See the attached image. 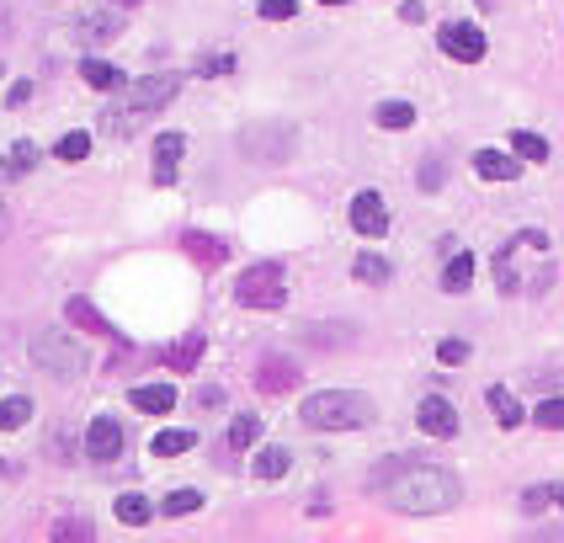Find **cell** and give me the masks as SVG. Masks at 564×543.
<instances>
[{
	"label": "cell",
	"mask_w": 564,
	"mask_h": 543,
	"mask_svg": "<svg viewBox=\"0 0 564 543\" xmlns=\"http://www.w3.org/2000/svg\"><path fill=\"white\" fill-rule=\"evenodd\" d=\"M368 485L383 496V507L410 511V517L453 511L458 501H464L458 475H447V469H437V464H415V458H389V464H378Z\"/></svg>",
	"instance_id": "1"
},
{
	"label": "cell",
	"mask_w": 564,
	"mask_h": 543,
	"mask_svg": "<svg viewBox=\"0 0 564 543\" xmlns=\"http://www.w3.org/2000/svg\"><path fill=\"white\" fill-rule=\"evenodd\" d=\"M299 421L310 432H362V426L378 421V405L357 389H319L299 405Z\"/></svg>",
	"instance_id": "2"
},
{
	"label": "cell",
	"mask_w": 564,
	"mask_h": 543,
	"mask_svg": "<svg viewBox=\"0 0 564 543\" xmlns=\"http://www.w3.org/2000/svg\"><path fill=\"white\" fill-rule=\"evenodd\" d=\"M176 91H182V75H144V80H133L123 91H112V107L101 112V128L107 133H133L139 118L160 112Z\"/></svg>",
	"instance_id": "3"
},
{
	"label": "cell",
	"mask_w": 564,
	"mask_h": 543,
	"mask_svg": "<svg viewBox=\"0 0 564 543\" xmlns=\"http://www.w3.org/2000/svg\"><path fill=\"white\" fill-rule=\"evenodd\" d=\"M235 304H240V309H282V304H288V278H282L278 261L246 267L240 283H235Z\"/></svg>",
	"instance_id": "4"
},
{
	"label": "cell",
	"mask_w": 564,
	"mask_h": 543,
	"mask_svg": "<svg viewBox=\"0 0 564 543\" xmlns=\"http://www.w3.org/2000/svg\"><path fill=\"white\" fill-rule=\"evenodd\" d=\"M28 357L54 379H75L86 368V351H80V341H69V330H37L28 341Z\"/></svg>",
	"instance_id": "5"
},
{
	"label": "cell",
	"mask_w": 564,
	"mask_h": 543,
	"mask_svg": "<svg viewBox=\"0 0 564 543\" xmlns=\"http://www.w3.org/2000/svg\"><path fill=\"white\" fill-rule=\"evenodd\" d=\"M293 144H299V133L288 123H261L251 133H240V155L256 160V165H282L293 155Z\"/></svg>",
	"instance_id": "6"
},
{
	"label": "cell",
	"mask_w": 564,
	"mask_h": 543,
	"mask_svg": "<svg viewBox=\"0 0 564 543\" xmlns=\"http://www.w3.org/2000/svg\"><path fill=\"white\" fill-rule=\"evenodd\" d=\"M528 251H549V235H543V229H522V235H511L501 251H496V287H501V293H522V287H528L522 272H517V261Z\"/></svg>",
	"instance_id": "7"
},
{
	"label": "cell",
	"mask_w": 564,
	"mask_h": 543,
	"mask_svg": "<svg viewBox=\"0 0 564 543\" xmlns=\"http://www.w3.org/2000/svg\"><path fill=\"white\" fill-rule=\"evenodd\" d=\"M437 48L447 54V59H458V64H479L485 59V32L474 28V22H442L437 28Z\"/></svg>",
	"instance_id": "8"
},
{
	"label": "cell",
	"mask_w": 564,
	"mask_h": 543,
	"mask_svg": "<svg viewBox=\"0 0 564 543\" xmlns=\"http://www.w3.org/2000/svg\"><path fill=\"white\" fill-rule=\"evenodd\" d=\"M346 219H351V229H357L362 240H383V235H389V208H383L378 192H357L351 208H346Z\"/></svg>",
	"instance_id": "9"
},
{
	"label": "cell",
	"mask_w": 564,
	"mask_h": 543,
	"mask_svg": "<svg viewBox=\"0 0 564 543\" xmlns=\"http://www.w3.org/2000/svg\"><path fill=\"white\" fill-rule=\"evenodd\" d=\"M86 458L91 464H118L123 458V426L112 415H91V426H86Z\"/></svg>",
	"instance_id": "10"
},
{
	"label": "cell",
	"mask_w": 564,
	"mask_h": 543,
	"mask_svg": "<svg viewBox=\"0 0 564 543\" xmlns=\"http://www.w3.org/2000/svg\"><path fill=\"white\" fill-rule=\"evenodd\" d=\"M415 426H421L426 437H437V443L458 437V411H453V400H442V394H426V400H421V411H415Z\"/></svg>",
	"instance_id": "11"
},
{
	"label": "cell",
	"mask_w": 564,
	"mask_h": 543,
	"mask_svg": "<svg viewBox=\"0 0 564 543\" xmlns=\"http://www.w3.org/2000/svg\"><path fill=\"white\" fill-rule=\"evenodd\" d=\"M299 379H304L299 362H293V357H278V351L261 357V368H256V389H261V394H288V389H299Z\"/></svg>",
	"instance_id": "12"
},
{
	"label": "cell",
	"mask_w": 564,
	"mask_h": 543,
	"mask_svg": "<svg viewBox=\"0 0 564 543\" xmlns=\"http://www.w3.org/2000/svg\"><path fill=\"white\" fill-rule=\"evenodd\" d=\"M522 165H528V160L517 155V150H511V155H506V150H479V155H474V176H485V182H517Z\"/></svg>",
	"instance_id": "13"
},
{
	"label": "cell",
	"mask_w": 564,
	"mask_h": 543,
	"mask_svg": "<svg viewBox=\"0 0 564 543\" xmlns=\"http://www.w3.org/2000/svg\"><path fill=\"white\" fill-rule=\"evenodd\" d=\"M182 155H187V139L182 133H160L155 139V187H171L176 182V165H182Z\"/></svg>",
	"instance_id": "14"
},
{
	"label": "cell",
	"mask_w": 564,
	"mask_h": 543,
	"mask_svg": "<svg viewBox=\"0 0 564 543\" xmlns=\"http://www.w3.org/2000/svg\"><path fill=\"white\" fill-rule=\"evenodd\" d=\"M128 405L144 415H171L176 411V389H171V383H133V389H128Z\"/></svg>",
	"instance_id": "15"
},
{
	"label": "cell",
	"mask_w": 564,
	"mask_h": 543,
	"mask_svg": "<svg viewBox=\"0 0 564 543\" xmlns=\"http://www.w3.org/2000/svg\"><path fill=\"white\" fill-rule=\"evenodd\" d=\"M118 32H123V17H118L112 6H107V11H86V17L75 22V37H80V43H112Z\"/></svg>",
	"instance_id": "16"
},
{
	"label": "cell",
	"mask_w": 564,
	"mask_h": 543,
	"mask_svg": "<svg viewBox=\"0 0 564 543\" xmlns=\"http://www.w3.org/2000/svg\"><path fill=\"white\" fill-rule=\"evenodd\" d=\"M80 80H86L91 91H107V96L123 91V86H128L123 69H118L112 59H96V54H86V59H80Z\"/></svg>",
	"instance_id": "17"
},
{
	"label": "cell",
	"mask_w": 564,
	"mask_h": 543,
	"mask_svg": "<svg viewBox=\"0 0 564 543\" xmlns=\"http://www.w3.org/2000/svg\"><path fill=\"white\" fill-rule=\"evenodd\" d=\"M64 319H69V325H80L86 336H118V330H112V319L101 315L91 298H69V304H64Z\"/></svg>",
	"instance_id": "18"
},
{
	"label": "cell",
	"mask_w": 564,
	"mask_h": 543,
	"mask_svg": "<svg viewBox=\"0 0 564 543\" xmlns=\"http://www.w3.org/2000/svg\"><path fill=\"white\" fill-rule=\"evenodd\" d=\"M485 400H490V411H496V421H501L506 432H517V426L528 421V411H522V400H517V394H511L506 383H490V389H485Z\"/></svg>",
	"instance_id": "19"
},
{
	"label": "cell",
	"mask_w": 564,
	"mask_h": 543,
	"mask_svg": "<svg viewBox=\"0 0 564 543\" xmlns=\"http://www.w3.org/2000/svg\"><path fill=\"white\" fill-rule=\"evenodd\" d=\"M160 362H165L171 373H192V368L203 362V336H197V330H192V336H182L176 347H165V351H160Z\"/></svg>",
	"instance_id": "20"
},
{
	"label": "cell",
	"mask_w": 564,
	"mask_h": 543,
	"mask_svg": "<svg viewBox=\"0 0 564 543\" xmlns=\"http://www.w3.org/2000/svg\"><path fill=\"white\" fill-rule=\"evenodd\" d=\"M182 246H187L192 261H203V267H219V261H229V246L224 240H214V235H203V229H187L182 235Z\"/></svg>",
	"instance_id": "21"
},
{
	"label": "cell",
	"mask_w": 564,
	"mask_h": 543,
	"mask_svg": "<svg viewBox=\"0 0 564 543\" xmlns=\"http://www.w3.org/2000/svg\"><path fill=\"white\" fill-rule=\"evenodd\" d=\"M112 511H118V522H123V528H144V522L155 517V501H150V496H139V490H123V496L112 501Z\"/></svg>",
	"instance_id": "22"
},
{
	"label": "cell",
	"mask_w": 564,
	"mask_h": 543,
	"mask_svg": "<svg viewBox=\"0 0 564 543\" xmlns=\"http://www.w3.org/2000/svg\"><path fill=\"white\" fill-rule=\"evenodd\" d=\"M197 447V432H187V426H171V432H155L150 437V453L155 458H176V453H192Z\"/></svg>",
	"instance_id": "23"
},
{
	"label": "cell",
	"mask_w": 564,
	"mask_h": 543,
	"mask_svg": "<svg viewBox=\"0 0 564 543\" xmlns=\"http://www.w3.org/2000/svg\"><path fill=\"white\" fill-rule=\"evenodd\" d=\"M288 469H293V453H288V447H261V453H256V464H251V475L267 479V485L282 479Z\"/></svg>",
	"instance_id": "24"
},
{
	"label": "cell",
	"mask_w": 564,
	"mask_h": 543,
	"mask_svg": "<svg viewBox=\"0 0 564 543\" xmlns=\"http://www.w3.org/2000/svg\"><path fill=\"white\" fill-rule=\"evenodd\" d=\"M469 283H474V256L453 251L447 267H442V287H447V293H469Z\"/></svg>",
	"instance_id": "25"
},
{
	"label": "cell",
	"mask_w": 564,
	"mask_h": 543,
	"mask_svg": "<svg viewBox=\"0 0 564 543\" xmlns=\"http://www.w3.org/2000/svg\"><path fill=\"white\" fill-rule=\"evenodd\" d=\"M373 123L383 128V133H405V128L415 123V107H410V101H378Z\"/></svg>",
	"instance_id": "26"
},
{
	"label": "cell",
	"mask_w": 564,
	"mask_h": 543,
	"mask_svg": "<svg viewBox=\"0 0 564 543\" xmlns=\"http://www.w3.org/2000/svg\"><path fill=\"white\" fill-rule=\"evenodd\" d=\"M351 278H357V283H373V287H383V283H389V278H394V267H389L383 256L362 251V256H357V261H351Z\"/></svg>",
	"instance_id": "27"
},
{
	"label": "cell",
	"mask_w": 564,
	"mask_h": 543,
	"mask_svg": "<svg viewBox=\"0 0 564 543\" xmlns=\"http://www.w3.org/2000/svg\"><path fill=\"white\" fill-rule=\"evenodd\" d=\"M28 421H32L28 394H6V400H0V432H22Z\"/></svg>",
	"instance_id": "28"
},
{
	"label": "cell",
	"mask_w": 564,
	"mask_h": 543,
	"mask_svg": "<svg viewBox=\"0 0 564 543\" xmlns=\"http://www.w3.org/2000/svg\"><path fill=\"white\" fill-rule=\"evenodd\" d=\"M511 150H517L522 160H533V165H543V160H549V139H543V133H528V128H517V133H511Z\"/></svg>",
	"instance_id": "29"
},
{
	"label": "cell",
	"mask_w": 564,
	"mask_h": 543,
	"mask_svg": "<svg viewBox=\"0 0 564 543\" xmlns=\"http://www.w3.org/2000/svg\"><path fill=\"white\" fill-rule=\"evenodd\" d=\"M256 437H261V415H235V426H229V453L256 447Z\"/></svg>",
	"instance_id": "30"
},
{
	"label": "cell",
	"mask_w": 564,
	"mask_h": 543,
	"mask_svg": "<svg viewBox=\"0 0 564 543\" xmlns=\"http://www.w3.org/2000/svg\"><path fill=\"white\" fill-rule=\"evenodd\" d=\"M165 517H192V511H203V490H171L165 501H160Z\"/></svg>",
	"instance_id": "31"
},
{
	"label": "cell",
	"mask_w": 564,
	"mask_h": 543,
	"mask_svg": "<svg viewBox=\"0 0 564 543\" xmlns=\"http://www.w3.org/2000/svg\"><path fill=\"white\" fill-rule=\"evenodd\" d=\"M533 421L543 432H564V394H549V400H538Z\"/></svg>",
	"instance_id": "32"
},
{
	"label": "cell",
	"mask_w": 564,
	"mask_h": 543,
	"mask_svg": "<svg viewBox=\"0 0 564 543\" xmlns=\"http://www.w3.org/2000/svg\"><path fill=\"white\" fill-rule=\"evenodd\" d=\"M91 155V133H64L59 144H54V160H64V165H75V160Z\"/></svg>",
	"instance_id": "33"
},
{
	"label": "cell",
	"mask_w": 564,
	"mask_h": 543,
	"mask_svg": "<svg viewBox=\"0 0 564 543\" xmlns=\"http://www.w3.org/2000/svg\"><path fill=\"white\" fill-rule=\"evenodd\" d=\"M415 182H421V192H437L442 182H447V165H442L437 155H426L421 160V171H415Z\"/></svg>",
	"instance_id": "34"
},
{
	"label": "cell",
	"mask_w": 564,
	"mask_h": 543,
	"mask_svg": "<svg viewBox=\"0 0 564 543\" xmlns=\"http://www.w3.org/2000/svg\"><path fill=\"white\" fill-rule=\"evenodd\" d=\"M437 362H442V368H458V362H469V341H458V336L437 341Z\"/></svg>",
	"instance_id": "35"
},
{
	"label": "cell",
	"mask_w": 564,
	"mask_h": 543,
	"mask_svg": "<svg viewBox=\"0 0 564 543\" xmlns=\"http://www.w3.org/2000/svg\"><path fill=\"white\" fill-rule=\"evenodd\" d=\"M543 507H554V485H528V490H522V511L533 517V511H543Z\"/></svg>",
	"instance_id": "36"
},
{
	"label": "cell",
	"mask_w": 564,
	"mask_h": 543,
	"mask_svg": "<svg viewBox=\"0 0 564 543\" xmlns=\"http://www.w3.org/2000/svg\"><path fill=\"white\" fill-rule=\"evenodd\" d=\"M299 0H261V22H293Z\"/></svg>",
	"instance_id": "37"
},
{
	"label": "cell",
	"mask_w": 564,
	"mask_h": 543,
	"mask_svg": "<svg viewBox=\"0 0 564 543\" xmlns=\"http://www.w3.org/2000/svg\"><path fill=\"white\" fill-rule=\"evenodd\" d=\"M11 160H17L22 171H32V165H37V144H32V139H17V144H11Z\"/></svg>",
	"instance_id": "38"
},
{
	"label": "cell",
	"mask_w": 564,
	"mask_h": 543,
	"mask_svg": "<svg viewBox=\"0 0 564 543\" xmlns=\"http://www.w3.org/2000/svg\"><path fill=\"white\" fill-rule=\"evenodd\" d=\"M192 400H197L203 411H219V405H224V389H219V383H203V389H197Z\"/></svg>",
	"instance_id": "39"
},
{
	"label": "cell",
	"mask_w": 564,
	"mask_h": 543,
	"mask_svg": "<svg viewBox=\"0 0 564 543\" xmlns=\"http://www.w3.org/2000/svg\"><path fill=\"white\" fill-rule=\"evenodd\" d=\"M28 101H32V80H17V86L6 91V107H11V112H17V107H28Z\"/></svg>",
	"instance_id": "40"
},
{
	"label": "cell",
	"mask_w": 564,
	"mask_h": 543,
	"mask_svg": "<svg viewBox=\"0 0 564 543\" xmlns=\"http://www.w3.org/2000/svg\"><path fill=\"white\" fill-rule=\"evenodd\" d=\"M229 69H235V59H229V54H214V59L197 64V75H229Z\"/></svg>",
	"instance_id": "41"
},
{
	"label": "cell",
	"mask_w": 564,
	"mask_h": 543,
	"mask_svg": "<svg viewBox=\"0 0 564 543\" xmlns=\"http://www.w3.org/2000/svg\"><path fill=\"white\" fill-rule=\"evenodd\" d=\"M54 539H91V528H86V522H59Z\"/></svg>",
	"instance_id": "42"
},
{
	"label": "cell",
	"mask_w": 564,
	"mask_h": 543,
	"mask_svg": "<svg viewBox=\"0 0 564 543\" xmlns=\"http://www.w3.org/2000/svg\"><path fill=\"white\" fill-rule=\"evenodd\" d=\"M400 22H426V6L421 0H400Z\"/></svg>",
	"instance_id": "43"
},
{
	"label": "cell",
	"mask_w": 564,
	"mask_h": 543,
	"mask_svg": "<svg viewBox=\"0 0 564 543\" xmlns=\"http://www.w3.org/2000/svg\"><path fill=\"white\" fill-rule=\"evenodd\" d=\"M17 176H22V165H17V160L6 155V160H0V182H17Z\"/></svg>",
	"instance_id": "44"
},
{
	"label": "cell",
	"mask_w": 564,
	"mask_h": 543,
	"mask_svg": "<svg viewBox=\"0 0 564 543\" xmlns=\"http://www.w3.org/2000/svg\"><path fill=\"white\" fill-rule=\"evenodd\" d=\"M554 507L564 511V485H554Z\"/></svg>",
	"instance_id": "45"
},
{
	"label": "cell",
	"mask_w": 564,
	"mask_h": 543,
	"mask_svg": "<svg viewBox=\"0 0 564 543\" xmlns=\"http://www.w3.org/2000/svg\"><path fill=\"white\" fill-rule=\"evenodd\" d=\"M112 6H118V11H133V6H139V0H112Z\"/></svg>",
	"instance_id": "46"
},
{
	"label": "cell",
	"mask_w": 564,
	"mask_h": 543,
	"mask_svg": "<svg viewBox=\"0 0 564 543\" xmlns=\"http://www.w3.org/2000/svg\"><path fill=\"white\" fill-rule=\"evenodd\" d=\"M319 6H346V0H319Z\"/></svg>",
	"instance_id": "47"
},
{
	"label": "cell",
	"mask_w": 564,
	"mask_h": 543,
	"mask_svg": "<svg viewBox=\"0 0 564 543\" xmlns=\"http://www.w3.org/2000/svg\"><path fill=\"white\" fill-rule=\"evenodd\" d=\"M479 6H496V0H479Z\"/></svg>",
	"instance_id": "48"
}]
</instances>
